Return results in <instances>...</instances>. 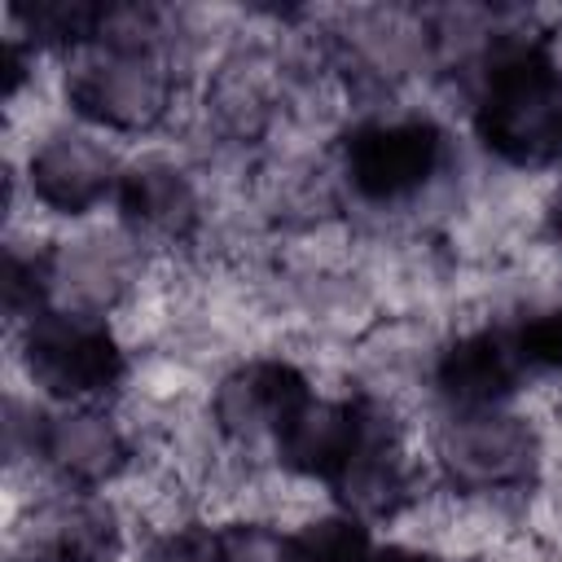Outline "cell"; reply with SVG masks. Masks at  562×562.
<instances>
[{"instance_id":"obj_6","label":"cell","mask_w":562,"mask_h":562,"mask_svg":"<svg viewBox=\"0 0 562 562\" xmlns=\"http://www.w3.org/2000/svg\"><path fill=\"white\" fill-rule=\"evenodd\" d=\"M334 492L342 501V514L356 518H386L408 496V470L400 457V430L391 413L360 400V443L347 461V470L334 479Z\"/></svg>"},{"instance_id":"obj_4","label":"cell","mask_w":562,"mask_h":562,"mask_svg":"<svg viewBox=\"0 0 562 562\" xmlns=\"http://www.w3.org/2000/svg\"><path fill=\"white\" fill-rule=\"evenodd\" d=\"M435 457L452 487L461 492H505L536 474L540 439L536 430L496 408H470L457 413L435 443Z\"/></svg>"},{"instance_id":"obj_15","label":"cell","mask_w":562,"mask_h":562,"mask_svg":"<svg viewBox=\"0 0 562 562\" xmlns=\"http://www.w3.org/2000/svg\"><path fill=\"white\" fill-rule=\"evenodd\" d=\"M290 553H294V562H373L378 549L369 540L364 518L325 514L290 536Z\"/></svg>"},{"instance_id":"obj_18","label":"cell","mask_w":562,"mask_h":562,"mask_svg":"<svg viewBox=\"0 0 562 562\" xmlns=\"http://www.w3.org/2000/svg\"><path fill=\"white\" fill-rule=\"evenodd\" d=\"M514 342H518L527 369H562V307L540 312L527 325H518Z\"/></svg>"},{"instance_id":"obj_2","label":"cell","mask_w":562,"mask_h":562,"mask_svg":"<svg viewBox=\"0 0 562 562\" xmlns=\"http://www.w3.org/2000/svg\"><path fill=\"white\" fill-rule=\"evenodd\" d=\"M66 97L75 114L114 132H145L167 114L171 75L149 53V44H110L92 48L66 75Z\"/></svg>"},{"instance_id":"obj_19","label":"cell","mask_w":562,"mask_h":562,"mask_svg":"<svg viewBox=\"0 0 562 562\" xmlns=\"http://www.w3.org/2000/svg\"><path fill=\"white\" fill-rule=\"evenodd\" d=\"M149 562H224L220 558V531L211 527H180L162 536L149 553Z\"/></svg>"},{"instance_id":"obj_21","label":"cell","mask_w":562,"mask_h":562,"mask_svg":"<svg viewBox=\"0 0 562 562\" xmlns=\"http://www.w3.org/2000/svg\"><path fill=\"white\" fill-rule=\"evenodd\" d=\"M373 562H439L430 553H413V549H378Z\"/></svg>"},{"instance_id":"obj_13","label":"cell","mask_w":562,"mask_h":562,"mask_svg":"<svg viewBox=\"0 0 562 562\" xmlns=\"http://www.w3.org/2000/svg\"><path fill=\"white\" fill-rule=\"evenodd\" d=\"M119 206L127 215V224H136L140 233L149 237H189L193 224H198V193H193V180L162 162V158H145V162H132L123 176H119Z\"/></svg>"},{"instance_id":"obj_22","label":"cell","mask_w":562,"mask_h":562,"mask_svg":"<svg viewBox=\"0 0 562 562\" xmlns=\"http://www.w3.org/2000/svg\"><path fill=\"white\" fill-rule=\"evenodd\" d=\"M549 228H553V237L562 241V189H558L553 202H549Z\"/></svg>"},{"instance_id":"obj_7","label":"cell","mask_w":562,"mask_h":562,"mask_svg":"<svg viewBox=\"0 0 562 562\" xmlns=\"http://www.w3.org/2000/svg\"><path fill=\"white\" fill-rule=\"evenodd\" d=\"M119 176L114 154L79 132H57L31 154V189L61 215L92 211L110 189H119Z\"/></svg>"},{"instance_id":"obj_1","label":"cell","mask_w":562,"mask_h":562,"mask_svg":"<svg viewBox=\"0 0 562 562\" xmlns=\"http://www.w3.org/2000/svg\"><path fill=\"white\" fill-rule=\"evenodd\" d=\"M474 132L514 167L562 162V66L544 44L505 40L487 53Z\"/></svg>"},{"instance_id":"obj_14","label":"cell","mask_w":562,"mask_h":562,"mask_svg":"<svg viewBox=\"0 0 562 562\" xmlns=\"http://www.w3.org/2000/svg\"><path fill=\"white\" fill-rule=\"evenodd\" d=\"M13 18L26 26V35L35 44L83 48V44L105 40V31L114 22V4H105V0H35V4H18Z\"/></svg>"},{"instance_id":"obj_3","label":"cell","mask_w":562,"mask_h":562,"mask_svg":"<svg viewBox=\"0 0 562 562\" xmlns=\"http://www.w3.org/2000/svg\"><path fill=\"white\" fill-rule=\"evenodd\" d=\"M31 378L57 400H88L123 378V351L105 321L88 312H40L22 334Z\"/></svg>"},{"instance_id":"obj_12","label":"cell","mask_w":562,"mask_h":562,"mask_svg":"<svg viewBox=\"0 0 562 562\" xmlns=\"http://www.w3.org/2000/svg\"><path fill=\"white\" fill-rule=\"evenodd\" d=\"M119 527L97 501H57L22 531V562H114Z\"/></svg>"},{"instance_id":"obj_16","label":"cell","mask_w":562,"mask_h":562,"mask_svg":"<svg viewBox=\"0 0 562 562\" xmlns=\"http://www.w3.org/2000/svg\"><path fill=\"white\" fill-rule=\"evenodd\" d=\"M48 290H53V250L13 241L4 250V307H9V316L35 321L40 312H48L44 307Z\"/></svg>"},{"instance_id":"obj_11","label":"cell","mask_w":562,"mask_h":562,"mask_svg":"<svg viewBox=\"0 0 562 562\" xmlns=\"http://www.w3.org/2000/svg\"><path fill=\"white\" fill-rule=\"evenodd\" d=\"M272 439H277V457L294 474L334 483L347 470V461L360 443V400H316V395H307Z\"/></svg>"},{"instance_id":"obj_9","label":"cell","mask_w":562,"mask_h":562,"mask_svg":"<svg viewBox=\"0 0 562 562\" xmlns=\"http://www.w3.org/2000/svg\"><path fill=\"white\" fill-rule=\"evenodd\" d=\"M307 378L285 360H250L233 369L215 391V422L233 439L277 435L285 417L307 400Z\"/></svg>"},{"instance_id":"obj_8","label":"cell","mask_w":562,"mask_h":562,"mask_svg":"<svg viewBox=\"0 0 562 562\" xmlns=\"http://www.w3.org/2000/svg\"><path fill=\"white\" fill-rule=\"evenodd\" d=\"M522 373H527V360H522V351L514 342V329H479V334H465L435 364L439 395L457 413L496 408L518 386Z\"/></svg>"},{"instance_id":"obj_5","label":"cell","mask_w":562,"mask_h":562,"mask_svg":"<svg viewBox=\"0 0 562 562\" xmlns=\"http://www.w3.org/2000/svg\"><path fill=\"white\" fill-rule=\"evenodd\" d=\"M443 158V136L426 119L364 123L347 136V176L373 202H395L422 189Z\"/></svg>"},{"instance_id":"obj_17","label":"cell","mask_w":562,"mask_h":562,"mask_svg":"<svg viewBox=\"0 0 562 562\" xmlns=\"http://www.w3.org/2000/svg\"><path fill=\"white\" fill-rule=\"evenodd\" d=\"M220 558L224 562H294L290 536L263 527V522H233L220 527Z\"/></svg>"},{"instance_id":"obj_20","label":"cell","mask_w":562,"mask_h":562,"mask_svg":"<svg viewBox=\"0 0 562 562\" xmlns=\"http://www.w3.org/2000/svg\"><path fill=\"white\" fill-rule=\"evenodd\" d=\"M22 70H26V53H22V40H4V92L13 97L18 83H22Z\"/></svg>"},{"instance_id":"obj_10","label":"cell","mask_w":562,"mask_h":562,"mask_svg":"<svg viewBox=\"0 0 562 562\" xmlns=\"http://www.w3.org/2000/svg\"><path fill=\"white\" fill-rule=\"evenodd\" d=\"M40 457L75 487H101L127 465V439L101 408H66L57 417L40 422L35 435Z\"/></svg>"}]
</instances>
